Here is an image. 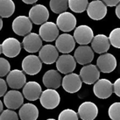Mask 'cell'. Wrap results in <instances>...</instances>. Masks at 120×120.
<instances>
[{
	"mask_svg": "<svg viewBox=\"0 0 120 120\" xmlns=\"http://www.w3.org/2000/svg\"><path fill=\"white\" fill-rule=\"evenodd\" d=\"M58 120H78V113L71 109H66L59 114Z\"/></svg>",
	"mask_w": 120,
	"mask_h": 120,
	"instance_id": "cell-29",
	"label": "cell"
},
{
	"mask_svg": "<svg viewBox=\"0 0 120 120\" xmlns=\"http://www.w3.org/2000/svg\"><path fill=\"white\" fill-rule=\"evenodd\" d=\"M25 4H33L36 3L38 0H22Z\"/></svg>",
	"mask_w": 120,
	"mask_h": 120,
	"instance_id": "cell-38",
	"label": "cell"
},
{
	"mask_svg": "<svg viewBox=\"0 0 120 120\" xmlns=\"http://www.w3.org/2000/svg\"><path fill=\"white\" fill-rule=\"evenodd\" d=\"M113 90L114 93L120 97V77L115 81V82L113 83Z\"/></svg>",
	"mask_w": 120,
	"mask_h": 120,
	"instance_id": "cell-35",
	"label": "cell"
},
{
	"mask_svg": "<svg viewBox=\"0 0 120 120\" xmlns=\"http://www.w3.org/2000/svg\"><path fill=\"white\" fill-rule=\"evenodd\" d=\"M93 30L89 26L82 25L75 28L74 32V38L78 44L81 46L90 44L94 39Z\"/></svg>",
	"mask_w": 120,
	"mask_h": 120,
	"instance_id": "cell-14",
	"label": "cell"
},
{
	"mask_svg": "<svg viewBox=\"0 0 120 120\" xmlns=\"http://www.w3.org/2000/svg\"><path fill=\"white\" fill-rule=\"evenodd\" d=\"M49 5L54 13H63L68 8V0H50Z\"/></svg>",
	"mask_w": 120,
	"mask_h": 120,
	"instance_id": "cell-27",
	"label": "cell"
},
{
	"mask_svg": "<svg viewBox=\"0 0 120 120\" xmlns=\"http://www.w3.org/2000/svg\"><path fill=\"white\" fill-rule=\"evenodd\" d=\"M116 15H117V17L120 19V3L116 6Z\"/></svg>",
	"mask_w": 120,
	"mask_h": 120,
	"instance_id": "cell-37",
	"label": "cell"
},
{
	"mask_svg": "<svg viewBox=\"0 0 120 120\" xmlns=\"http://www.w3.org/2000/svg\"><path fill=\"white\" fill-rule=\"evenodd\" d=\"M93 92L100 99L109 98L114 92L113 83L108 79H99L94 84Z\"/></svg>",
	"mask_w": 120,
	"mask_h": 120,
	"instance_id": "cell-3",
	"label": "cell"
},
{
	"mask_svg": "<svg viewBox=\"0 0 120 120\" xmlns=\"http://www.w3.org/2000/svg\"><path fill=\"white\" fill-rule=\"evenodd\" d=\"M3 108H4V104L2 103V101L0 100V114L3 112Z\"/></svg>",
	"mask_w": 120,
	"mask_h": 120,
	"instance_id": "cell-39",
	"label": "cell"
},
{
	"mask_svg": "<svg viewBox=\"0 0 120 120\" xmlns=\"http://www.w3.org/2000/svg\"><path fill=\"white\" fill-rule=\"evenodd\" d=\"M59 27L53 22H46L41 25L40 28V36L44 41L52 42L57 40L59 37Z\"/></svg>",
	"mask_w": 120,
	"mask_h": 120,
	"instance_id": "cell-16",
	"label": "cell"
},
{
	"mask_svg": "<svg viewBox=\"0 0 120 120\" xmlns=\"http://www.w3.org/2000/svg\"><path fill=\"white\" fill-rule=\"evenodd\" d=\"M110 44L116 48H120V27L115 28L110 32Z\"/></svg>",
	"mask_w": 120,
	"mask_h": 120,
	"instance_id": "cell-31",
	"label": "cell"
},
{
	"mask_svg": "<svg viewBox=\"0 0 120 120\" xmlns=\"http://www.w3.org/2000/svg\"><path fill=\"white\" fill-rule=\"evenodd\" d=\"M19 117L21 120H37L39 110L33 103H25L20 107Z\"/></svg>",
	"mask_w": 120,
	"mask_h": 120,
	"instance_id": "cell-25",
	"label": "cell"
},
{
	"mask_svg": "<svg viewBox=\"0 0 120 120\" xmlns=\"http://www.w3.org/2000/svg\"><path fill=\"white\" fill-rule=\"evenodd\" d=\"M75 40L74 36L68 34H63L59 35L55 41V47L59 52L64 53H69L74 50L75 47Z\"/></svg>",
	"mask_w": 120,
	"mask_h": 120,
	"instance_id": "cell-13",
	"label": "cell"
},
{
	"mask_svg": "<svg viewBox=\"0 0 120 120\" xmlns=\"http://www.w3.org/2000/svg\"><path fill=\"white\" fill-rule=\"evenodd\" d=\"M59 51L53 45L47 44L41 47L39 52V57L45 64H53L56 62L59 58Z\"/></svg>",
	"mask_w": 120,
	"mask_h": 120,
	"instance_id": "cell-19",
	"label": "cell"
},
{
	"mask_svg": "<svg viewBox=\"0 0 120 120\" xmlns=\"http://www.w3.org/2000/svg\"><path fill=\"white\" fill-rule=\"evenodd\" d=\"M0 120H19V116L13 110H4L0 114Z\"/></svg>",
	"mask_w": 120,
	"mask_h": 120,
	"instance_id": "cell-33",
	"label": "cell"
},
{
	"mask_svg": "<svg viewBox=\"0 0 120 120\" xmlns=\"http://www.w3.org/2000/svg\"><path fill=\"white\" fill-rule=\"evenodd\" d=\"M10 72H11L10 62L6 59H4V58H0V77L5 76Z\"/></svg>",
	"mask_w": 120,
	"mask_h": 120,
	"instance_id": "cell-32",
	"label": "cell"
},
{
	"mask_svg": "<svg viewBox=\"0 0 120 120\" xmlns=\"http://www.w3.org/2000/svg\"><path fill=\"white\" fill-rule=\"evenodd\" d=\"M7 85H8V84L6 83V82L0 77V97H4V96L6 94Z\"/></svg>",
	"mask_w": 120,
	"mask_h": 120,
	"instance_id": "cell-34",
	"label": "cell"
},
{
	"mask_svg": "<svg viewBox=\"0 0 120 120\" xmlns=\"http://www.w3.org/2000/svg\"><path fill=\"white\" fill-rule=\"evenodd\" d=\"M41 86L37 82H28L23 88V96L29 101H36L42 94Z\"/></svg>",
	"mask_w": 120,
	"mask_h": 120,
	"instance_id": "cell-23",
	"label": "cell"
},
{
	"mask_svg": "<svg viewBox=\"0 0 120 120\" xmlns=\"http://www.w3.org/2000/svg\"><path fill=\"white\" fill-rule=\"evenodd\" d=\"M49 18V11L43 4H36L29 11V19L35 25H43L47 22Z\"/></svg>",
	"mask_w": 120,
	"mask_h": 120,
	"instance_id": "cell-7",
	"label": "cell"
},
{
	"mask_svg": "<svg viewBox=\"0 0 120 120\" xmlns=\"http://www.w3.org/2000/svg\"><path fill=\"white\" fill-rule=\"evenodd\" d=\"M2 45V53L6 57L14 58L19 54L21 51V44L17 39L10 37L3 41Z\"/></svg>",
	"mask_w": 120,
	"mask_h": 120,
	"instance_id": "cell-17",
	"label": "cell"
},
{
	"mask_svg": "<svg viewBox=\"0 0 120 120\" xmlns=\"http://www.w3.org/2000/svg\"><path fill=\"white\" fill-rule=\"evenodd\" d=\"M33 29V22L29 17L19 16L12 22V30L19 36H26Z\"/></svg>",
	"mask_w": 120,
	"mask_h": 120,
	"instance_id": "cell-4",
	"label": "cell"
},
{
	"mask_svg": "<svg viewBox=\"0 0 120 120\" xmlns=\"http://www.w3.org/2000/svg\"><path fill=\"white\" fill-rule=\"evenodd\" d=\"M117 59L113 54L105 53L101 54L97 60V66L103 73H111L117 68Z\"/></svg>",
	"mask_w": 120,
	"mask_h": 120,
	"instance_id": "cell-10",
	"label": "cell"
},
{
	"mask_svg": "<svg viewBox=\"0 0 120 120\" xmlns=\"http://www.w3.org/2000/svg\"><path fill=\"white\" fill-rule=\"evenodd\" d=\"M109 117L111 120H120V103H114L109 108Z\"/></svg>",
	"mask_w": 120,
	"mask_h": 120,
	"instance_id": "cell-30",
	"label": "cell"
},
{
	"mask_svg": "<svg viewBox=\"0 0 120 120\" xmlns=\"http://www.w3.org/2000/svg\"><path fill=\"white\" fill-rule=\"evenodd\" d=\"M97 114L98 108L92 102H84L78 108V116L82 120H94Z\"/></svg>",
	"mask_w": 120,
	"mask_h": 120,
	"instance_id": "cell-21",
	"label": "cell"
},
{
	"mask_svg": "<svg viewBox=\"0 0 120 120\" xmlns=\"http://www.w3.org/2000/svg\"><path fill=\"white\" fill-rule=\"evenodd\" d=\"M15 11V4L12 0H0V17L10 18Z\"/></svg>",
	"mask_w": 120,
	"mask_h": 120,
	"instance_id": "cell-26",
	"label": "cell"
},
{
	"mask_svg": "<svg viewBox=\"0 0 120 120\" xmlns=\"http://www.w3.org/2000/svg\"><path fill=\"white\" fill-rule=\"evenodd\" d=\"M22 45L25 50L28 53H34L36 52H40L42 47V39L40 36V34L30 33L26 36L24 37Z\"/></svg>",
	"mask_w": 120,
	"mask_h": 120,
	"instance_id": "cell-11",
	"label": "cell"
},
{
	"mask_svg": "<svg viewBox=\"0 0 120 120\" xmlns=\"http://www.w3.org/2000/svg\"><path fill=\"white\" fill-rule=\"evenodd\" d=\"M62 88L65 91H67L70 94L76 93L82 88V81L80 75L77 74L70 73L66 75L62 78Z\"/></svg>",
	"mask_w": 120,
	"mask_h": 120,
	"instance_id": "cell-6",
	"label": "cell"
},
{
	"mask_svg": "<svg viewBox=\"0 0 120 120\" xmlns=\"http://www.w3.org/2000/svg\"><path fill=\"white\" fill-rule=\"evenodd\" d=\"M42 82L45 87H47V89L56 90L62 83V78L59 71L51 69L44 74Z\"/></svg>",
	"mask_w": 120,
	"mask_h": 120,
	"instance_id": "cell-22",
	"label": "cell"
},
{
	"mask_svg": "<svg viewBox=\"0 0 120 120\" xmlns=\"http://www.w3.org/2000/svg\"><path fill=\"white\" fill-rule=\"evenodd\" d=\"M103 2L107 6L110 7H113V6H117V4L120 3V0H103Z\"/></svg>",
	"mask_w": 120,
	"mask_h": 120,
	"instance_id": "cell-36",
	"label": "cell"
},
{
	"mask_svg": "<svg viewBox=\"0 0 120 120\" xmlns=\"http://www.w3.org/2000/svg\"><path fill=\"white\" fill-rule=\"evenodd\" d=\"M2 53V45L0 44V54Z\"/></svg>",
	"mask_w": 120,
	"mask_h": 120,
	"instance_id": "cell-41",
	"label": "cell"
},
{
	"mask_svg": "<svg viewBox=\"0 0 120 120\" xmlns=\"http://www.w3.org/2000/svg\"><path fill=\"white\" fill-rule=\"evenodd\" d=\"M89 6L88 0H68V7L71 11L76 13H82Z\"/></svg>",
	"mask_w": 120,
	"mask_h": 120,
	"instance_id": "cell-28",
	"label": "cell"
},
{
	"mask_svg": "<svg viewBox=\"0 0 120 120\" xmlns=\"http://www.w3.org/2000/svg\"><path fill=\"white\" fill-rule=\"evenodd\" d=\"M74 57L81 65H87L90 64L94 59V51L92 47H89L88 45H82L76 48L75 51Z\"/></svg>",
	"mask_w": 120,
	"mask_h": 120,
	"instance_id": "cell-20",
	"label": "cell"
},
{
	"mask_svg": "<svg viewBox=\"0 0 120 120\" xmlns=\"http://www.w3.org/2000/svg\"><path fill=\"white\" fill-rule=\"evenodd\" d=\"M110 39L104 34H97L91 41V47L97 53H105L110 49Z\"/></svg>",
	"mask_w": 120,
	"mask_h": 120,
	"instance_id": "cell-24",
	"label": "cell"
},
{
	"mask_svg": "<svg viewBox=\"0 0 120 120\" xmlns=\"http://www.w3.org/2000/svg\"><path fill=\"white\" fill-rule=\"evenodd\" d=\"M40 104L47 110L56 108L60 102V97L55 90L47 89L44 90L40 97Z\"/></svg>",
	"mask_w": 120,
	"mask_h": 120,
	"instance_id": "cell-2",
	"label": "cell"
},
{
	"mask_svg": "<svg viewBox=\"0 0 120 120\" xmlns=\"http://www.w3.org/2000/svg\"><path fill=\"white\" fill-rule=\"evenodd\" d=\"M4 103L10 110H17L24 104V96L18 90H10L4 96Z\"/></svg>",
	"mask_w": 120,
	"mask_h": 120,
	"instance_id": "cell-18",
	"label": "cell"
},
{
	"mask_svg": "<svg viewBox=\"0 0 120 120\" xmlns=\"http://www.w3.org/2000/svg\"><path fill=\"white\" fill-rule=\"evenodd\" d=\"M87 13L91 19H103L107 14L106 4L100 0H93L89 4V6L87 8Z\"/></svg>",
	"mask_w": 120,
	"mask_h": 120,
	"instance_id": "cell-5",
	"label": "cell"
},
{
	"mask_svg": "<svg viewBox=\"0 0 120 120\" xmlns=\"http://www.w3.org/2000/svg\"><path fill=\"white\" fill-rule=\"evenodd\" d=\"M6 82L12 90H19L26 83V77L24 71L19 69H13L7 75Z\"/></svg>",
	"mask_w": 120,
	"mask_h": 120,
	"instance_id": "cell-15",
	"label": "cell"
},
{
	"mask_svg": "<svg viewBox=\"0 0 120 120\" xmlns=\"http://www.w3.org/2000/svg\"><path fill=\"white\" fill-rule=\"evenodd\" d=\"M47 120H56V119H54V118H48V119Z\"/></svg>",
	"mask_w": 120,
	"mask_h": 120,
	"instance_id": "cell-43",
	"label": "cell"
},
{
	"mask_svg": "<svg viewBox=\"0 0 120 120\" xmlns=\"http://www.w3.org/2000/svg\"><path fill=\"white\" fill-rule=\"evenodd\" d=\"M118 74H120V63L118 65Z\"/></svg>",
	"mask_w": 120,
	"mask_h": 120,
	"instance_id": "cell-42",
	"label": "cell"
},
{
	"mask_svg": "<svg viewBox=\"0 0 120 120\" xmlns=\"http://www.w3.org/2000/svg\"><path fill=\"white\" fill-rule=\"evenodd\" d=\"M42 68V61L40 57L31 54L27 55L22 60V69L29 75H35L40 72Z\"/></svg>",
	"mask_w": 120,
	"mask_h": 120,
	"instance_id": "cell-1",
	"label": "cell"
},
{
	"mask_svg": "<svg viewBox=\"0 0 120 120\" xmlns=\"http://www.w3.org/2000/svg\"><path fill=\"white\" fill-rule=\"evenodd\" d=\"M56 25L60 31L64 33H68L73 31L76 26V18L70 12L65 11L59 14L56 19Z\"/></svg>",
	"mask_w": 120,
	"mask_h": 120,
	"instance_id": "cell-9",
	"label": "cell"
},
{
	"mask_svg": "<svg viewBox=\"0 0 120 120\" xmlns=\"http://www.w3.org/2000/svg\"><path fill=\"white\" fill-rule=\"evenodd\" d=\"M80 76L82 81L86 84H94L99 80L100 70L96 65L89 64L82 68L80 71Z\"/></svg>",
	"mask_w": 120,
	"mask_h": 120,
	"instance_id": "cell-8",
	"label": "cell"
},
{
	"mask_svg": "<svg viewBox=\"0 0 120 120\" xmlns=\"http://www.w3.org/2000/svg\"><path fill=\"white\" fill-rule=\"evenodd\" d=\"M2 28H3V20H2V19L0 17V31L2 30Z\"/></svg>",
	"mask_w": 120,
	"mask_h": 120,
	"instance_id": "cell-40",
	"label": "cell"
},
{
	"mask_svg": "<svg viewBox=\"0 0 120 120\" xmlns=\"http://www.w3.org/2000/svg\"><path fill=\"white\" fill-rule=\"evenodd\" d=\"M75 67H76V60L75 59V57L68 53L59 56L56 61L57 69L61 74L68 75V74L72 73L75 69Z\"/></svg>",
	"mask_w": 120,
	"mask_h": 120,
	"instance_id": "cell-12",
	"label": "cell"
}]
</instances>
